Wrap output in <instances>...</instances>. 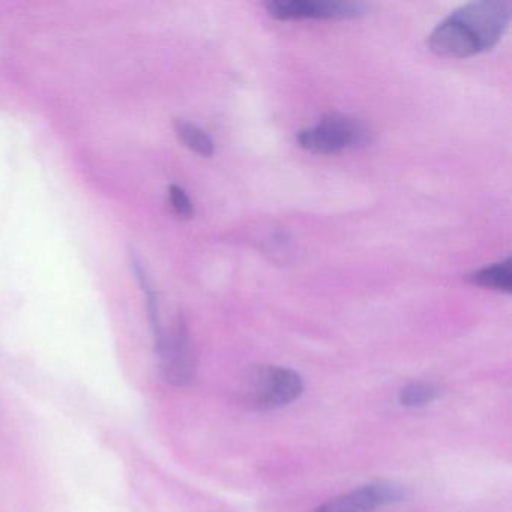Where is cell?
<instances>
[{"instance_id": "cell-1", "label": "cell", "mask_w": 512, "mask_h": 512, "mask_svg": "<svg viewBox=\"0 0 512 512\" xmlns=\"http://www.w3.org/2000/svg\"><path fill=\"white\" fill-rule=\"evenodd\" d=\"M512 19L509 0L470 2L434 28L428 49L442 58L466 59L497 46Z\"/></svg>"}, {"instance_id": "cell-2", "label": "cell", "mask_w": 512, "mask_h": 512, "mask_svg": "<svg viewBox=\"0 0 512 512\" xmlns=\"http://www.w3.org/2000/svg\"><path fill=\"white\" fill-rule=\"evenodd\" d=\"M304 380L296 371L284 367H259L248 374L245 401L256 410H272L298 400Z\"/></svg>"}, {"instance_id": "cell-3", "label": "cell", "mask_w": 512, "mask_h": 512, "mask_svg": "<svg viewBox=\"0 0 512 512\" xmlns=\"http://www.w3.org/2000/svg\"><path fill=\"white\" fill-rule=\"evenodd\" d=\"M368 133L356 119L344 115H328L314 125L299 131L298 145L311 154H338L347 148L367 142Z\"/></svg>"}, {"instance_id": "cell-4", "label": "cell", "mask_w": 512, "mask_h": 512, "mask_svg": "<svg viewBox=\"0 0 512 512\" xmlns=\"http://www.w3.org/2000/svg\"><path fill=\"white\" fill-rule=\"evenodd\" d=\"M277 20H353L365 16L367 5L349 0H271L265 4Z\"/></svg>"}, {"instance_id": "cell-5", "label": "cell", "mask_w": 512, "mask_h": 512, "mask_svg": "<svg viewBox=\"0 0 512 512\" xmlns=\"http://www.w3.org/2000/svg\"><path fill=\"white\" fill-rule=\"evenodd\" d=\"M155 343L166 379L176 386L188 385L194 379L196 361L185 323L178 320L170 332L160 328L155 334Z\"/></svg>"}, {"instance_id": "cell-6", "label": "cell", "mask_w": 512, "mask_h": 512, "mask_svg": "<svg viewBox=\"0 0 512 512\" xmlns=\"http://www.w3.org/2000/svg\"><path fill=\"white\" fill-rule=\"evenodd\" d=\"M406 497L403 488L392 482H371L343 496L334 497L316 508V512H373L383 506L401 502Z\"/></svg>"}, {"instance_id": "cell-7", "label": "cell", "mask_w": 512, "mask_h": 512, "mask_svg": "<svg viewBox=\"0 0 512 512\" xmlns=\"http://www.w3.org/2000/svg\"><path fill=\"white\" fill-rule=\"evenodd\" d=\"M467 280L475 286L484 289L499 290V292L511 293L512 290V262L505 259L503 262L493 263L467 275Z\"/></svg>"}, {"instance_id": "cell-8", "label": "cell", "mask_w": 512, "mask_h": 512, "mask_svg": "<svg viewBox=\"0 0 512 512\" xmlns=\"http://www.w3.org/2000/svg\"><path fill=\"white\" fill-rule=\"evenodd\" d=\"M175 130L179 140H181L187 148H190L191 151L200 155V157L209 158L214 155V142H212L211 137H209L205 131L200 130L196 125L178 119V121L175 122Z\"/></svg>"}, {"instance_id": "cell-9", "label": "cell", "mask_w": 512, "mask_h": 512, "mask_svg": "<svg viewBox=\"0 0 512 512\" xmlns=\"http://www.w3.org/2000/svg\"><path fill=\"white\" fill-rule=\"evenodd\" d=\"M439 395V388L433 383L415 382L401 389L398 400L404 407H424L433 403Z\"/></svg>"}, {"instance_id": "cell-10", "label": "cell", "mask_w": 512, "mask_h": 512, "mask_svg": "<svg viewBox=\"0 0 512 512\" xmlns=\"http://www.w3.org/2000/svg\"><path fill=\"white\" fill-rule=\"evenodd\" d=\"M169 202L172 205L173 211L182 218H191L194 214L193 202H191L185 190H182L178 185H170L169 187Z\"/></svg>"}]
</instances>
